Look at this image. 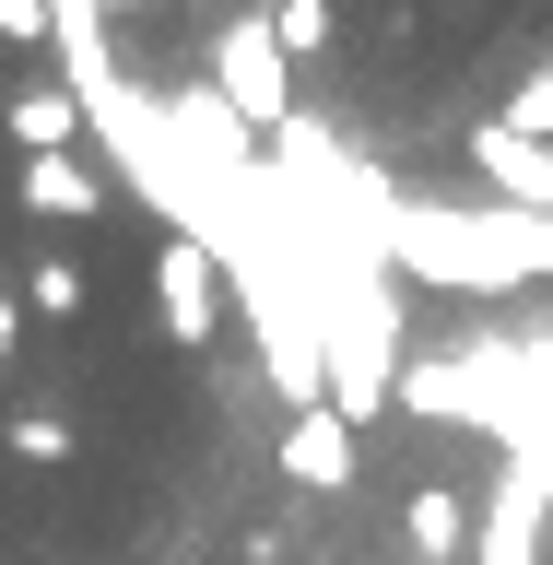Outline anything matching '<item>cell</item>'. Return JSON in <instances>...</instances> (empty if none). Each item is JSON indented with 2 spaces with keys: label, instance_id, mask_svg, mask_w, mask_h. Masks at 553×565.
Here are the masks:
<instances>
[{
  "label": "cell",
  "instance_id": "10",
  "mask_svg": "<svg viewBox=\"0 0 553 565\" xmlns=\"http://www.w3.org/2000/svg\"><path fill=\"white\" fill-rule=\"evenodd\" d=\"M83 307V259H35L24 271V318H71Z\"/></svg>",
  "mask_w": 553,
  "mask_h": 565
},
{
  "label": "cell",
  "instance_id": "5",
  "mask_svg": "<svg viewBox=\"0 0 553 565\" xmlns=\"http://www.w3.org/2000/svg\"><path fill=\"white\" fill-rule=\"evenodd\" d=\"M47 47H60V95H71V106L118 83V47H106V12H95V0H60V24H47Z\"/></svg>",
  "mask_w": 553,
  "mask_h": 565
},
{
  "label": "cell",
  "instance_id": "13",
  "mask_svg": "<svg viewBox=\"0 0 553 565\" xmlns=\"http://www.w3.org/2000/svg\"><path fill=\"white\" fill-rule=\"evenodd\" d=\"M272 35H283V60L330 47V0H283V12H272Z\"/></svg>",
  "mask_w": 553,
  "mask_h": 565
},
{
  "label": "cell",
  "instance_id": "15",
  "mask_svg": "<svg viewBox=\"0 0 553 565\" xmlns=\"http://www.w3.org/2000/svg\"><path fill=\"white\" fill-rule=\"evenodd\" d=\"M12 342H24V295H0V365H12Z\"/></svg>",
  "mask_w": 553,
  "mask_h": 565
},
{
  "label": "cell",
  "instance_id": "3",
  "mask_svg": "<svg viewBox=\"0 0 553 565\" xmlns=\"http://www.w3.org/2000/svg\"><path fill=\"white\" fill-rule=\"evenodd\" d=\"M224 295H236V282H224V259H212L201 236H166V247H153V318H166V342L201 353L212 330H224Z\"/></svg>",
  "mask_w": 553,
  "mask_h": 565
},
{
  "label": "cell",
  "instance_id": "1",
  "mask_svg": "<svg viewBox=\"0 0 553 565\" xmlns=\"http://www.w3.org/2000/svg\"><path fill=\"white\" fill-rule=\"evenodd\" d=\"M389 271L401 282H448V295H519L553 282V224L507 201H389Z\"/></svg>",
  "mask_w": 553,
  "mask_h": 565
},
{
  "label": "cell",
  "instance_id": "12",
  "mask_svg": "<svg viewBox=\"0 0 553 565\" xmlns=\"http://www.w3.org/2000/svg\"><path fill=\"white\" fill-rule=\"evenodd\" d=\"M507 130H519V141H553V60L530 71L519 95H507Z\"/></svg>",
  "mask_w": 553,
  "mask_h": 565
},
{
  "label": "cell",
  "instance_id": "7",
  "mask_svg": "<svg viewBox=\"0 0 553 565\" xmlns=\"http://www.w3.org/2000/svg\"><path fill=\"white\" fill-rule=\"evenodd\" d=\"M95 201H106V177L83 166V153H35V166H24V212H35V224H83Z\"/></svg>",
  "mask_w": 553,
  "mask_h": 565
},
{
  "label": "cell",
  "instance_id": "14",
  "mask_svg": "<svg viewBox=\"0 0 553 565\" xmlns=\"http://www.w3.org/2000/svg\"><path fill=\"white\" fill-rule=\"evenodd\" d=\"M60 24V0H0V35H47Z\"/></svg>",
  "mask_w": 553,
  "mask_h": 565
},
{
  "label": "cell",
  "instance_id": "4",
  "mask_svg": "<svg viewBox=\"0 0 553 565\" xmlns=\"http://www.w3.org/2000/svg\"><path fill=\"white\" fill-rule=\"evenodd\" d=\"M471 166H483V189L507 212H542L553 224V141H519L507 118H483V130H471Z\"/></svg>",
  "mask_w": 553,
  "mask_h": 565
},
{
  "label": "cell",
  "instance_id": "16",
  "mask_svg": "<svg viewBox=\"0 0 553 565\" xmlns=\"http://www.w3.org/2000/svg\"><path fill=\"white\" fill-rule=\"evenodd\" d=\"M0 424H12V413H0Z\"/></svg>",
  "mask_w": 553,
  "mask_h": 565
},
{
  "label": "cell",
  "instance_id": "6",
  "mask_svg": "<svg viewBox=\"0 0 553 565\" xmlns=\"http://www.w3.org/2000/svg\"><path fill=\"white\" fill-rule=\"evenodd\" d=\"M283 483H307V494L353 483V424L342 413H295L283 424Z\"/></svg>",
  "mask_w": 553,
  "mask_h": 565
},
{
  "label": "cell",
  "instance_id": "8",
  "mask_svg": "<svg viewBox=\"0 0 553 565\" xmlns=\"http://www.w3.org/2000/svg\"><path fill=\"white\" fill-rule=\"evenodd\" d=\"M12 141H24V166L35 153H83V106H71L60 83H24V95H12Z\"/></svg>",
  "mask_w": 553,
  "mask_h": 565
},
{
  "label": "cell",
  "instance_id": "2",
  "mask_svg": "<svg viewBox=\"0 0 553 565\" xmlns=\"http://www.w3.org/2000/svg\"><path fill=\"white\" fill-rule=\"evenodd\" d=\"M212 95L236 106L259 141H283V130H295V60H283L272 12H224V35H212Z\"/></svg>",
  "mask_w": 553,
  "mask_h": 565
},
{
  "label": "cell",
  "instance_id": "11",
  "mask_svg": "<svg viewBox=\"0 0 553 565\" xmlns=\"http://www.w3.org/2000/svg\"><path fill=\"white\" fill-rule=\"evenodd\" d=\"M0 436H12V459H71V413H12Z\"/></svg>",
  "mask_w": 553,
  "mask_h": 565
},
{
  "label": "cell",
  "instance_id": "9",
  "mask_svg": "<svg viewBox=\"0 0 553 565\" xmlns=\"http://www.w3.org/2000/svg\"><path fill=\"white\" fill-rule=\"evenodd\" d=\"M401 530H413V554H424V565H459L483 519H471L459 494H413V507H401Z\"/></svg>",
  "mask_w": 553,
  "mask_h": 565
}]
</instances>
